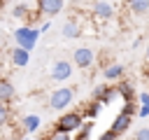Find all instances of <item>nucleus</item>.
Returning <instances> with one entry per match:
<instances>
[{
  "label": "nucleus",
  "mask_w": 149,
  "mask_h": 140,
  "mask_svg": "<svg viewBox=\"0 0 149 140\" xmlns=\"http://www.w3.org/2000/svg\"><path fill=\"white\" fill-rule=\"evenodd\" d=\"M81 126H84V112H79V110H70V112H63V114L56 119L54 131H58V133H68V135H74Z\"/></svg>",
  "instance_id": "nucleus-1"
},
{
  "label": "nucleus",
  "mask_w": 149,
  "mask_h": 140,
  "mask_svg": "<svg viewBox=\"0 0 149 140\" xmlns=\"http://www.w3.org/2000/svg\"><path fill=\"white\" fill-rule=\"evenodd\" d=\"M40 35H42V30H40V28H30V26H19V28L12 33L16 47H21V49H26V51H30V49L37 44Z\"/></svg>",
  "instance_id": "nucleus-2"
},
{
  "label": "nucleus",
  "mask_w": 149,
  "mask_h": 140,
  "mask_svg": "<svg viewBox=\"0 0 149 140\" xmlns=\"http://www.w3.org/2000/svg\"><path fill=\"white\" fill-rule=\"evenodd\" d=\"M72 100H74V89H72V86H61V89L51 91V96H49V107H51V110H65Z\"/></svg>",
  "instance_id": "nucleus-3"
},
{
  "label": "nucleus",
  "mask_w": 149,
  "mask_h": 140,
  "mask_svg": "<svg viewBox=\"0 0 149 140\" xmlns=\"http://www.w3.org/2000/svg\"><path fill=\"white\" fill-rule=\"evenodd\" d=\"M37 2V12L42 14V19H49V16H56L63 12L65 2L63 0H35Z\"/></svg>",
  "instance_id": "nucleus-4"
},
{
  "label": "nucleus",
  "mask_w": 149,
  "mask_h": 140,
  "mask_svg": "<svg viewBox=\"0 0 149 140\" xmlns=\"http://www.w3.org/2000/svg\"><path fill=\"white\" fill-rule=\"evenodd\" d=\"M72 61H74L77 68H91V65L95 63V54H93V49H88V47H77V49L72 51Z\"/></svg>",
  "instance_id": "nucleus-5"
},
{
  "label": "nucleus",
  "mask_w": 149,
  "mask_h": 140,
  "mask_svg": "<svg viewBox=\"0 0 149 140\" xmlns=\"http://www.w3.org/2000/svg\"><path fill=\"white\" fill-rule=\"evenodd\" d=\"M70 75H72V61L61 58L51 65V79L54 82H65V79H70Z\"/></svg>",
  "instance_id": "nucleus-6"
},
{
  "label": "nucleus",
  "mask_w": 149,
  "mask_h": 140,
  "mask_svg": "<svg viewBox=\"0 0 149 140\" xmlns=\"http://www.w3.org/2000/svg\"><path fill=\"white\" fill-rule=\"evenodd\" d=\"M91 14L98 19V21H109L114 16V5L112 2H105V0H95L91 5Z\"/></svg>",
  "instance_id": "nucleus-7"
},
{
  "label": "nucleus",
  "mask_w": 149,
  "mask_h": 140,
  "mask_svg": "<svg viewBox=\"0 0 149 140\" xmlns=\"http://www.w3.org/2000/svg\"><path fill=\"white\" fill-rule=\"evenodd\" d=\"M119 96V91H116V86H95L93 89V100H98V103H102L105 107L114 100Z\"/></svg>",
  "instance_id": "nucleus-8"
},
{
  "label": "nucleus",
  "mask_w": 149,
  "mask_h": 140,
  "mask_svg": "<svg viewBox=\"0 0 149 140\" xmlns=\"http://www.w3.org/2000/svg\"><path fill=\"white\" fill-rule=\"evenodd\" d=\"M130 124H133V117L126 114V112H119V114L112 119V126H109V128H112L116 135H123V133L130 128Z\"/></svg>",
  "instance_id": "nucleus-9"
},
{
  "label": "nucleus",
  "mask_w": 149,
  "mask_h": 140,
  "mask_svg": "<svg viewBox=\"0 0 149 140\" xmlns=\"http://www.w3.org/2000/svg\"><path fill=\"white\" fill-rule=\"evenodd\" d=\"M9 58H12V65H14V68H26L28 61H30V51H26V49H21V47H14V49L9 51Z\"/></svg>",
  "instance_id": "nucleus-10"
},
{
  "label": "nucleus",
  "mask_w": 149,
  "mask_h": 140,
  "mask_svg": "<svg viewBox=\"0 0 149 140\" xmlns=\"http://www.w3.org/2000/svg\"><path fill=\"white\" fill-rule=\"evenodd\" d=\"M40 126H42L40 114H23V117H21V128H23V133H37Z\"/></svg>",
  "instance_id": "nucleus-11"
},
{
  "label": "nucleus",
  "mask_w": 149,
  "mask_h": 140,
  "mask_svg": "<svg viewBox=\"0 0 149 140\" xmlns=\"http://www.w3.org/2000/svg\"><path fill=\"white\" fill-rule=\"evenodd\" d=\"M63 37L65 40H74V37H79L81 35V26H79V21L77 19H68L65 23H63Z\"/></svg>",
  "instance_id": "nucleus-12"
},
{
  "label": "nucleus",
  "mask_w": 149,
  "mask_h": 140,
  "mask_svg": "<svg viewBox=\"0 0 149 140\" xmlns=\"http://www.w3.org/2000/svg\"><path fill=\"white\" fill-rule=\"evenodd\" d=\"M14 98V84L9 82V77L0 79V105H9V100Z\"/></svg>",
  "instance_id": "nucleus-13"
},
{
  "label": "nucleus",
  "mask_w": 149,
  "mask_h": 140,
  "mask_svg": "<svg viewBox=\"0 0 149 140\" xmlns=\"http://www.w3.org/2000/svg\"><path fill=\"white\" fill-rule=\"evenodd\" d=\"M102 75H105L107 82H119V79L123 77V65H121V63H112V65H107V68L102 70Z\"/></svg>",
  "instance_id": "nucleus-14"
},
{
  "label": "nucleus",
  "mask_w": 149,
  "mask_h": 140,
  "mask_svg": "<svg viewBox=\"0 0 149 140\" xmlns=\"http://www.w3.org/2000/svg\"><path fill=\"white\" fill-rule=\"evenodd\" d=\"M93 128H95V121H91V119H86L84 121V126L74 133V140H91V135H93Z\"/></svg>",
  "instance_id": "nucleus-15"
},
{
  "label": "nucleus",
  "mask_w": 149,
  "mask_h": 140,
  "mask_svg": "<svg viewBox=\"0 0 149 140\" xmlns=\"http://www.w3.org/2000/svg\"><path fill=\"white\" fill-rule=\"evenodd\" d=\"M102 107H105L102 103H98V100H91V103L86 105V110H84V117H86V119H91V121H95V117L102 112Z\"/></svg>",
  "instance_id": "nucleus-16"
},
{
  "label": "nucleus",
  "mask_w": 149,
  "mask_h": 140,
  "mask_svg": "<svg viewBox=\"0 0 149 140\" xmlns=\"http://www.w3.org/2000/svg\"><path fill=\"white\" fill-rule=\"evenodd\" d=\"M116 91H119V96L123 98V103H133L135 93H133V86H130L128 82H121V84L116 86Z\"/></svg>",
  "instance_id": "nucleus-17"
},
{
  "label": "nucleus",
  "mask_w": 149,
  "mask_h": 140,
  "mask_svg": "<svg viewBox=\"0 0 149 140\" xmlns=\"http://www.w3.org/2000/svg\"><path fill=\"white\" fill-rule=\"evenodd\" d=\"M126 9L133 12V14H140V16H142V14H149V2H140V0H137V2H128Z\"/></svg>",
  "instance_id": "nucleus-18"
},
{
  "label": "nucleus",
  "mask_w": 149,
  "mask_h": 140,
  "mask_svg": "<svg viewBox=\"0 0 149 140\" xmlns=\"http://www.w3.org/2000/svg\"><path fill=\"white\" fill-rule=\"evenodd\" d=\"M9 124V105H0V126Z\"/></svg>",
  "instance_id": "nucleus-19"
},
{
  "label": "nucleus",
  "mask_w": 149,
  "mask_h": 140,
  "mask_svg": "<svg viewBox=\"0 0 149 140\" xmlns=\"http://www.w3.org/2000/svg\"><path fill=\"white\" fill-rule=\"evenodd\" d=\"M119 112H126V114H130V117H135V114L140 112V107H135V103H123V107H121Z\"/></svg>",
  "instance_id": "nucleus-20"
},
{
  "label": "nucleus",
  "mask_w": 149,
  "mask_h": 140,
  "mask_svg": "<svg viewBox=\"0 0 149 140\" xmlns=\"http://www.w3.org/2000/svg\"><path fill=\"white\" fill-rule=\"evenodd\" d=\"M47 140H74V135H68V133H58V131H51Z\"/></svg>",
  "instance_id": "nucleus-21"
},
{
  "label": "nucleus",
  "mask_w": 149,
  "mask_h": 140,
  "mask_svg": "<svg viewBox=\"0 0 149 140\" xmlns=\"http://www.w3.org/2000/svg\"><path fill=\"white\" fill-rule=\"evenodd\" d=\"M98 140H119V135H116L112 128H107L105 133H100V135H98Z\"/></svg>",
  "instance_id": "nucleus-22"
},
{
  "label": "nucleus",
  "mask_w": 149,
  "mask_h": 140,
  "mask_svg": "<svg viewBox=\"0 0 149 140\" xmlns=\"http://www.w3.org/2000/svg\"><path fill=\"white\" fill-rule=\"evenodd\" d=\"M133 140H149V128H137Z\"/></svg>",
  "instance_id": "nucleus-23"
},
{
  "label": "nucleus",
  "mask_w": 149,
  "mask_h": 140,
  "mask_svg": "<svg viewBox=\"0 0 149 140\" xmlns=\"http://www.w3.org/2000/svg\"><path fill=\"white\" fill-rule=\"evenodd\" d=\"M137 98H140V103H142V105H149V93H147V91H140V96H137Z\"/></svg>",
  "instance_id": "nucleus-24"
},
{
  "label": "nucleus",
  "mask_w": 149,
  "mask_h": 140,
  "mask_svg": "<svg viewBox=\"0 0 149 140\" xmlns=\"http://www.w3.org/2000/svg\"><path fill=\"white\" fill-rule=\"evenodd\" d=\"M137 117H149V107H147V105H140V112H137Z\"/></svg>",
  "instance_id": "nucleus-25"
},
{
  "label": "nucleus",
  "mask_w": 149,
  "mask_h": 140,
  "mask_svg": "<svg viewBox=\"0 0 149 140\" xmlns=\"http://www.w3.org/2000/svg\"><path fill=\"white\" fill-rule=\"evenodd\" d=\"M49 28H51V21H42V26H40V30H42V33H47Z\"/></svg>",
  "instance_id": "nucleus-26"
},
{
  "label": "nucleus",
  "mask_w": 149,
  "mask_h": 140,
  "mask_svg": "<svg viewBox=\"0 0 149 140\" xmlns=\"http://www.w3.org/2000/svg\"><path fill=\"white\" fill-rule=\"evenodd\" d=\"M144 56H147V63H149V47H147V54H144Z\"/></svg>",
  "instance_id": "nucleus-27"
},
{
  "label": "nucleus",
  "mask_w": 149,
  "mask_h": 140,
  "mask_svg": "<svg viewBox=\"0 0 149 140\" xmlns=\"http://www.w3.org/2000/svg\"><path fill=\"white\" fill-rule=\"evenodd\" d=\"M19 140H28V138H26V135H21V138H19Z\"/></svg>",
  "instance_id": "nucleus-28"
}]
</instances>
